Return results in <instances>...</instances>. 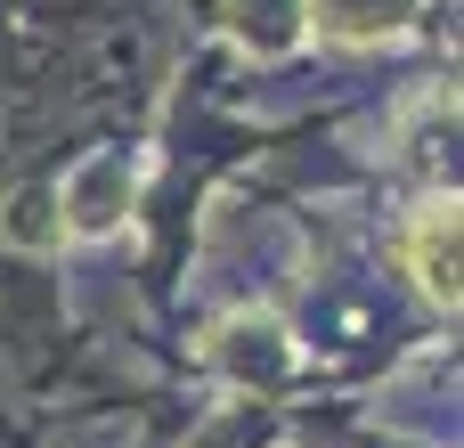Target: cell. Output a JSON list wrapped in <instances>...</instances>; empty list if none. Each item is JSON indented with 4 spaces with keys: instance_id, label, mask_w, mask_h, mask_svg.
<instances>
[{
    "instance_id": "2",
    "label": "cell",
    "mask_w": 464,
    "mask_h": 448,
    "mask_svg": "<svg viewBox=\"0 0 464 448\" xmlns=\"http://www.w3.org/2000/svg\"><path fill=\"white\" fill-rule=\"evenodd\" d=\"M416 0H302V16L326 33V41H383L408 24Z\"/></svg>"
},
{
    "instance_id": "1",
    "label": "cell",
    "mask_w": 464,
    "mask_h": 448,
    "mask_svg": "<svg viewBox=\"0 0 464 448\" xmlns=\"http://www.w3.org/2000/svg\"><path fill=\"white\" fill-rule=\"evenodd\" d=\"M408 269H416V286L440 302V310H457V196H432L424 212H416V229H408Z\"/></svg>"
}]
</instances>
